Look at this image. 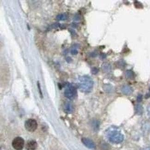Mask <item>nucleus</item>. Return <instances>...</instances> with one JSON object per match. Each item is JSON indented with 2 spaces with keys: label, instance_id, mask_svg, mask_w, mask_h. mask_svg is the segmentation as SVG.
Segmentation results:
<instances>
[{
  "label": "nucleus",
  "instance_id": "1",
  "mask_svg": "<svg viewBox=\"0 0 150 150\" xmlns=\"http://www.w3.org/2000/svg\"><path fill=\"white\" fill-rule=\"evenodd\" d=\"M93 81L89 76H83L78 78V85L79 89L83 92H90L93 88Z\"/></svg>",
  "mask_w": 150,
  "mask_h": 150
},
{
  "label": "nucleus",
  "instance_id": "2",
  "mask_svg": "<svg viewBox=\"0 0 150 150\" xmlns=\"http://www.w3.org/2000/svg\"><path fill=\"white\" fill-rule=\"evenodd\" d=\"M109 141L113 143L118 144L122 142L124 139V136L122 133L117 131H112L108 134Z\"/></svg>",
  "mask_w": 150,
  "mask_h": 150
},
{
  "label": "nucleus",
  "instance_id": "3",
  "mask_svg": "<svg viewBox=\"0 0 150 150\" xmlns=\"http://www.w3.org/2000/svg\"><path fill=\"white\" fill-rule=\"evenodd\" d=\"M77 95V90L76 88L72 85L68 84L67 85L64 91V95L68 99H73Z\"/></svg>",
  "mask_w": 150,
  "mask_h": 150
},
{
  "label": "nucleus",
  "instance_id": "4",
  "mask_svg": "<svg viewBox=\"0 0 150 150\" xmlns=\"http://www.w3.org/2000/svg\"><path fill=\"white\" fill-rule=\"evenodd\" d=\"M38 123L35 120L30 119L26 120L25 123V127L28 131L33 132L38 128Z\"/></svg>",
  "mask_w": 150,
  "mask_h": 150
},
{
  "label": "nucleus",
  "instance_id": "5",
  "mask_svg": "<svg viewBox=\"0 0 150 150\" xmlns=\"http://www.w3.org/2000/svg\"><path fill=\"white\" fill-rule=\"evenodd\" d=\"M25 144L24 139L21 137L15 138L12 142L13 148L16 150H22Z\"/></svg>",
  "mask_w": 150,
  "mask_h": 150
},
{
  "label": "nucleus",
  "instance_id": "6",
  "mask_svg": "<svg viewBox=\"0 0 150 150\" xmlns=\"http://www.w3.org/2000/svg\"><path fill=\"white\" fill-rule=\"evenodd\" d=\"M81 141L85 147L90 149H94L96 146L92 140L87 138H83L81 139Z\"/></svg>",
  "mask_w": 150,
  "mask_h": 150
},
{
  "label": "nucleus",
  "instance_id": "7",
  "mask_svg": "<svg viewBox=\"0 0 150 150\" xmlns=\"http://www.w3.org/2000/svg\"><path fill=\"white\" fill-rule=\"evenodd\" d=\"M38 147V143L34 140H30L26 143L25 148L27 150H36Z\"/></svg>",
  "mask_w": 150,
  "mask_h": 150
},
{
  "label": "nucleus",
  "instance_id": "8",
  "mask_svg": "<svg viewBox=\"0 0 150 150\" xmlns=\"http://www.w3.org/2000/svg\"><path fill=\"white\" fill-rule=\"evenodd\" d=\"M122 92L123 94L125 95L129 96L132 94L133 92V90L131 87L129 85H124L122 89Z\"/></svg>",
  "mask_w": 150,
  "mask_h": 150
},
{
  "label": "nucleus",
  "instance_id": "9",
  "mask_svg": "<svg viewBox=\"0 0 150 150\" xmlns=\"http://www.w3.org/2000/svg\"><path fill=\"white\" fill-rule=\"evenodd\" d=\"M64 110L65 112L68 114L71 113L74 111V107L73 105L70 103L67 102L66 103L64 106Z\"/></svg>",
  "mask_w": 150,
  "mask_h": 150
},
{
  "label": "nucleus",
  "instance_id": "10",
  "mask_svg": "<svg viewBox=\"0 0 150 150\" xmlns=\"http://www.w3.org/2000/svg\"><path fill=\"white\" fill-rule=\"evenodd\" d=\"M68 18V16L66 14H59L56 16V19L59 21H65Z\"/></svg>",
  "mask_w": 150,
  "mask_h": 150
},
{
  "label": "nucleus",
  "instance_id": "11",
  "mask_svg": "<svg viewBox=\"0 0 150 150\" xmlns=\"http://www.w3.org/2000/svg\"><path fill=\"white\" fill-rule=\"evenodd\" d=\"M125 75L127 78L129 79H133L134 77V74L132 71L128 70L125 73Z\"/></svg>",
  "mask_w": 150,
  "mask_h": 150
},
{
  "label": "nucleus",
  "instance_id": "12",
  "mask_svg": "<svg viewBox=\"0 0 150 150\" xmlns=\"http://www.w3.org/2000/svg\"><path fill=\"white\" fill-rule=\"evenodd\" d=\"M135 111L138 115H141L143 112V108L142 106L140 105H137L135 107Z\"/></svg>",
  "mask_w": 150,
  "mask_h": 150
},
{
  "label": "nucleus",
  "instance_id": "13",
  "mask_svg": "<svg viewBox=\"0 0 150 150\" xmlns=\"http://www.w3.org/2000/svg\"><path fill=\"white\" fill-rule=\"evenodd\" d=\"M103 69L106 72H109L111 70V65L107 63H105L102 66Z\"/></svg>",
  "mask_w": 150,
  "mask_h": 150
},
{
  "label": "nucleus",
  "instance_id": "14",
  "mask_svg": "<svg viewBox=\"0 0 150 150\" xmlns=\"http://www.w3.org/2000/svg\"><path fill=\"white\" fill-rule=\"evenodd\" d=\"M38 89H39V94L40 95V97L42 98H43V93L42 92V90H41V87H40V83L39 81H38Z\"/></svg>",
  "mask_w": 150,
  "mask_h": 150
},
{
  "label": "nucleus",
  "instance_id": "15",
  "mask_svg": "<svg viewBox=\"0 0 150 150\" xmlns=\"http://www.w3.org/2000/svg\"><path fill=\"white\" fill-rule=\"evenodd\" d=\"M98 71H99V70L97 67H94L92 69V74H97L98 73Z\"/></svg>",
  "mask_w": 150,
  "mask_h": 150
},
{
  "label": "nucleus",
  "instance_id": "16",
  "mask_svg": "<svg viewBox=\"0 0 150 150\" xmlns=\"http://www.w3.org/2000/svg\"><path fill=\"white\" fill-rule=\"evenodd\" d=\"M99 57L101 60H104L106 58V54L104 53H101L99 55Z\"/></svg>",
  "mask_w": 150,
  "mask_h": 150
},
{
  "label": "nucleus",
  "instance_id": "17",
  "mask_svg": "<svg viewBox=\"0 0 150 150\" xmlns=\"http://www.w3.org/2000/svg\"><path fill=\"white\" fill-rule=\"evenodd\" d=\"M134 5L137 8H141V7H142V4L138 1H135Z\"/></svg>",
  "mask_w": 150,
  "mask_h": 150
},
{
  "label": "nucleus",
  "instance_id": "18",
  "mask_svg": "<svg viewBox=\"0 0 150 150\" xmlns=\"http://www.w3.org/2000/svg\"><path fill=\"white\" fill-rule=\"evenodd\" d=\"M59 23H56L52 25H51V28L52 29L57 28H59Z\"/></svg>",
  "mask_w": 150,
  "mask_h": 150
},
{
  "label": "nucleus",
  "instance_id": "19",
  "mask_svg": "<svg viewBox=\"0 0 150 150\" xmlns=\"http://www.w3.org/2000/svg\"><path fill=\"white\" fill-rule=\"evenodd\" d=\"M69 31L71 35L73 36H76L77 35L76 32H75V31H74V29H69Z\"/></svg>",
  "mask_w": 150,
  "mask_h": 150
},
{
  "label": "nucleus",
  "instance_id": "20",
  "mask_svg": "<svg viewBox=\"0 0 150 150\" xmlns=\"http://www.w3.org/2000/svg\"><path fill=\"white\" fill-rule=\"evenodd\" d=\"M71 53L73 55H77L78 54V51L76 49H73L71 50Z\"/></svg>",
  "mask_w": 150,
  "mask_h": 150
},
{
  "label": "nucleus",
  "instance_id": "21",
  "mask_svg": "<svg viewBox=\"0 0 150 150\" xmlns=\"http://www.w3.org/2000/svg\"><path fill=\"white\" fill-rule=\"evenodd\" d=\"M97 53L95 52H92L90 53L89 54V56H90V57H93V58H94V57H97Z\"/></svg>",
  "mask_w": 150,
  "mask_h": 150
},
{
  "label": "nucleus",
  "instance_id": "22",
  "mask_svg": "<svg viewBox=\"0 0 150 150\" xmlns=\"http://www.w3.org/2000/svg\"><path fill=\"white\" fill-rule=\"evenodd\" d=\"M137 100L138 102H140L142 100V95L141 94L139 95L137 98Z\"/></svg>",
  "mask_w": 150,
  "mask_h": 150
},
{
  "label": "nucleus",
  "instance_id": "23",
  "mask_svg": "<svg viewBox=\"0 0 150 150\" xmlns=\"http://www.w3.org/2000/svg\"><path fill=\"white\" fill-rule=\"evenodd\" d=\"M74 19L75 21H80V19H81V16L80 15H78V14H76L74 16Z\"/></svg>",
  "mask_w": 150,
  "mask_h": 150
},
{
  "label": "nucleus",
  "instance_id": "24",
  "mask_svg": "<svg viewBox=\"0 0 150 150\" xmlns=\"http://www.w3.org/2000/svg\"><path fill=\"white\" fill-rule=\"evenodd\" d=\"M118 66H122H122L125 65V62H124V61H123L122 60L119 61L118 62Z\"/></svg>",
  "mask_w": 150,
  "mask_h": 150
},
{
  "label": "nucleus",
  "instance_id": "25",
  "mask_svg": "<svg viewBox=\"0 0 150 150\" xmlns=\"http://www.w3.org/2000/svg\"><path fill=\"white\" fill-rule=\"evenodd\" d=\"M147 112L148 116L150 117V104L148 105V106L147 107Z\"/></svg>",
  "mask_w": 150,
  "mask_h": 150
},
{
  "label": "nucleus",
  "instance_id": "26",
  "mask_svg": "<svg viewBox=\"0 0 150 150\" xmlns=\"http://www.w3.org/2000/svg\"><path fill=\"white\" fill-rule=\"evenodd\" d=\"M66 61H67V63H70L71 62H72L73 60L70 57H67L66 58Z\"/></svg>",
  "mask_w": 150,
  "mask_h": 150
},
{
  "label": "nucleus",
  "instance_id": "27",
  "mask_svg": "<svg viewBox=\"0 0 150 150\" xmlns=\"http://www.w3.org/2000/svg\"><path fill=\"white\" fill-rule=\"evenodd\" d=\"M66 25H65V24H60L59 28L61 29H65L66 28Z\"/></svg>",
  "mask_w": 150,
  "mask_h": 150
},
{
  "label": "nucleus",
  "instance_id": "28",
  "mask_svg": "<svg viewBox=\"0 0 150 150\" xmlns=\"http://www.w3.org/2000/svg\"><path fill=\"white\" fill-rule=\"evenodd\" d=\"M71 25H72V27L73 28H77L78 26V24L76 23H73L72 24H71Z\"/></svg>",
  "mask_w": 150,
  "mask_h": 150
},
{
  "label": "nucleus",
  "instance_id": "29",
  "mask_svg": "<svg viewBox=\"0 0 150 150\" xmlns=\"http://www.w3.org/2000/svg\"><path fill=\"white\" fill-rule=\"evenodd\" d=\"M143 150H150V147H148L144 148V149Z\"/></svg>",
  "mask_w": 150,
  "mask_h": 150
},
{
  "label": "nucleus",
  "instance_id": "30",
  "mask_svg": "<svg viewBox=\"0 0 150 150\" xmlns=\"http://www.w3.org/2000/svg\"><path fill=\"white\" fill-rule=\"evenodd\" d=\"M28 29H29V30H30V28H29V26L28 24Z\"/></svg>",
  "mask_w": 150,
  "mask_h": 150
},
{
  "label": "nucleus",
  "instance_id": "31",
  "mask_svg": "<svg viewBox=\"0 0 150 150\" xmlns=\"http://www.w3.org/2000/svg\"></svg>",
  "mask_w": 150,
  "mask_h": 150
}]
</instances>
